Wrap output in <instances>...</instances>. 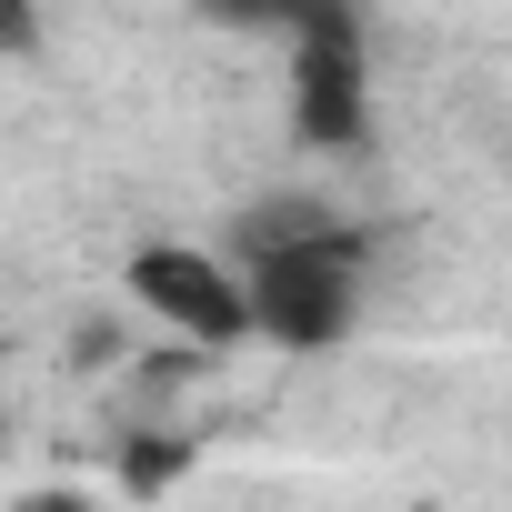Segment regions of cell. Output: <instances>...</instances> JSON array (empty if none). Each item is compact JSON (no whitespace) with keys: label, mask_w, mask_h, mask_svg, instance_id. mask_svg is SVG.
Segmentation results:
<instances>
[{"label":"cell","mask_w":512,"mask_h":512,"mask_svg":"<svg viewBox=\"0 0 512 512\" xmlns=\"http://www.w3.org/2000/svg\"><path fill=\"white\" fill-rule=\"evenodd\" d=\"M241 312L282 352H332L352 332V312H362V231L272 251V262H241Z\"/></svg>","instance_id":"1"},{"label":"cell","mask_w":512,"mask_h":512,"mask_svg":"<svg viewBox=\"0 0 512 512\" xmlns=\"http://www.w3.org/2000/svg\"><path fill=\"white\" fill-rule=\"evenodd\" d=\"M131 302H141L161 332L201 342V352H231V342H251L241 272L221 262V251H201V241H141V251H131Z\"/></svg>","instance_id":"2"},{"label":"cell","mask_w":512,"mask_h":512,"mask_svg":"<svg viewBox=\"0 0 512 512\" xmlns=\"http://www.w3.org/2000/svg\"><path fill=\"white\" fill-rule=\"evenodd\" d=\"M292 131L312 151H352L372 131V71H362V21L352 11H302V41H292Z\"/></svg>","instance_id":"3"},{"label":"cell","mask_w":512,"mask_h":512,"mask_svg":"<svg viewBox=\"0 0 512 512\" xmlns=\"http://www.w3.org/2000/svg\"><path fill=\"white\" fill-rule=\"evenodd\" d=\"M342 221H332V201L322 191H262L231 231H221V262L241 272V262H272V251H302V241H332Z\"/></svg>","instance_id":"4"},{"label":"cell","mask_w":512,"mask_h":512,"mask_svg":"<svg viewBox=\"0 0 512 512\" xmlns=\"http://www.w3.org/2000/svg\"><path fill=\"white\" fill-rule=\"evenodd\" d=\"M181 462H191V452H181V442H161V432H141V442H121V482H131V492H161V482H171Z\"/></svg>","instance_id":"5"},{"label":"cell","mask_w":512,"mask_h":512,"mask_svg":"<svg viewBox=\"0 0 512 512\" xmlns=\"http://www.w3.org/2000/svg\"><path fill=\"white\" fill-rule=\"evenodd\" d=\"M11 512H91V492H71V482H41V492H21Z\"/></svg>","instance_id":"6"},{"label":"cell","mask_w":512,"mask_h":512,"mask_svg":"<svg viewBox=\"0 0 512 512\" xmlns=\"http://www.w3.org/2000/svg\"><path fill=\"white\" fill-rule=\"evenodd\" d=\"M31 41H41V31H31L21 11H0V51H31Z\"/></svg>","instance_id":"7"}]
</instances>
